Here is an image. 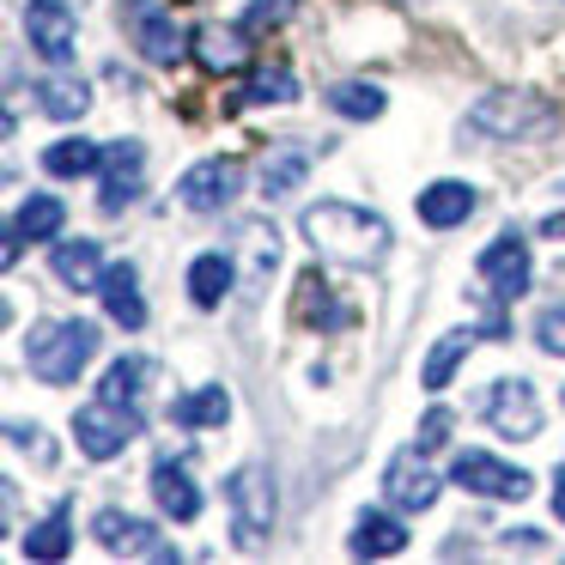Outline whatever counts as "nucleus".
<instances>
[{
	"instance_id": "f257e3e1",
	"label": "nucleus",
	"mask_w": 565,
	"mask_h": 565,
	"mask_svg": "<svg viewBox=\"0 0 565 565\" xmlns=\"http://www.w3.org/2000/svg\"><path fill=\"white\" fill-rule=\"evenodd\" d=\"M305 237L317 256L341 262V268H377L390 256V220H377L371 207H353V201L305 207Z\"/></svg>"
},
{
	"instance_id": "f03ea898",
	"label": "nucleus",
	"mask_w": 565,
	"mask_h": 565,
	"mask_svg": "<svg viewBox=\"0 0 565 565\" xmlns=\"http://www.w3.org/2000/svg\"><path fill=\"white\" fill-rule=\"evenodd\" d=\"M92 353H98V322L86 317H62V322H38L25 341V359H31V377L43 383H79V371L92 365Z\"/></svg>"
},
{
	"instance_id": "7ed1b4c3",
	"label": "nucleus",
	"mask_w": 565,
	"mask_h": 565,
	"mask_svg": "<svg viewBox=\"0 0 565 565\" xmlns=\"http://www.w3.org/2000/svg\"><path fill=\"white\" fill-rule=\"evenodd\" d=\"M468 128L487 140H535L553 128V104L535 98V92H492L468 110Z\"/></svg>"
},
{
	"instance_id": "20e7f679",
	"label": "nucleus",
	"mask_w": 565,
	"mask_h": 565,
	"mask_svg": "<svg viewBox=\"0 0 565 565\" xmlns=\"http://www.w3.org/2000/svg\"><path fill=\"white\" fill-rule=\"evenodd\" d=\"M225 499H232V529L244 547H262L274 529V511H280V499H274V475L262 462H244L232 480H225Z\"/></svg>"
},
{
	"instance_id": "39448f33",
	"label": "nucleus",
	"mask_w": 565,
	"mask_h": 565,
	"mask_svg": "<svg viewBox=\"0 0 565 565\" xmlns=\"http://www.w3.org/2000/svg\"><path fill=\"white\" fill-rule=\"evenodd\" d=\"M74 438L79 450L92 456V462H110V456H122L128 444L140 438V407H116V402H86L74 414Z\"/></svg>"
},
{
	"instance_id": "423d86ee",
	"label": "nucleus",
	"mask_w": 565,
	"mask_h": 565,
	"mask_svg": "<svg viewBox=\"0 0 565 565\" xmlns=\"http://www.w3.org/2000/svg\"><path fill=\"white\" fill-rule=\"evenodd\" d=\"M480 419H487L499 438H535L541 431V402H535V383L523 377H499L480 390Z\"/></svg>"
},
{
	"instance_id": "0eeeda50",
	"label": "nucleus",
	"mask_w": 565,
	"mask_h": 565,
	"mask_svg": "<svg viewBox=\"0 0 565 565\" xmlns=\"http://www.w3.org/2000/svg\"><path fill=\"white\" fill-rule=\"evenodd\" d=\"M450 480L462 492H480V499H529V487H535L523 468L499 462V456H487V450H462L450 462Z\"/></svg>"
},
{
	"instance_id": "6e6552de",
	"label": "nucleus",
	"mask_w": 565,
	"mask_h": 565,
	"mask_svg": "<svg viewBox=\"0 0 565 565\" xmlns=\"http://www.w3.org/2000/svg\"><path fill=\"white\" fill-rule=\"evenodd\" d=\"M475 268H480V280H487V298H499V305H511V298L529 292V244L516 232L492 237Z\"/></svg>"
},
{
	"instance_id": "1a4fd4ad",
	"label": "nucleus",
	"mask_w": 565,
	"mask_h": 565,
	"mask_svg": "<svg viewBox=\"0 0 565 565\" xmlns=\"http://www.w3.org/2000/svg\"><path fill=\"white\" fill-rule=\"evenodd\" d=\"M122 25H128V38H135V50L147 55V62L171 67L177 55H183V38H177V19L164 13V0H128Z\"/></svg>"
},
{
	"instance_id": "9d476101",
	"label": "nucleus",
	"mask_w": 565,
	"mask_h": 565,
	"mask_svg": "<svg viewBox=\"0 0 565 565\" xmlns=\"http://www.w3.org/2000/svg\"><path fill=\"white\" fill-rule=\"evenodd\" d=\"M92 535H98L104 553H135V559H177L171 541H159V529H152L147 516H128V511H98Z\"/></svg>"
},
{
	"instance_id": "9b49d317",
	"label": "nucleus",
	"mask_w": 565,
	"mask_h": 565,
	"mask_svg": "<svg viewBox=\"0 0 565 565\" xmlns=\"http://www.w3.org/2000/svg\"><path fill=\"white\" fill-rule=\"evenodd\" d=\"M25 38L43 62H67L79 43V25L67 13V0H25Z\"/></svg>"
},
{
	"instance_id": "f8f14e48",
	"label": "nucleus",
	"mask_w": 565,
	"mask_h": 565,
	"mask_svg": "<svg viewBox=\"0 0 565 565\" xmlns=\"http://www.w3.org/2000/svg\"><path fill=\"white\" fill-rule=\"evenodd\" d=\"M237 183H244V164L237 159H201L195 171H183L177 201H183L189 213H213V207H225V201L237 195Z\"/></svg>"
},
{
	"instance_id": "ddd939ff",
	"label": "nucleus",
	"mask_w": 565,
	"mask_h": 565,
	"mask_svg": "<svg viewBox=\"0 0 565 565\" xmlns=\"http://www.w3.org/2000/svg\"><path fill=\"white\" fill-rule=\"evenodd\" d=\"M67 225V207L55 195H31L25 207L7 220V268H13L19 256H25V244H55Z\"/></svg>"
},
{
	"instance_id": "4468645a",
	"label": "nucleus",
	"mask_w": 565,
	"mask_h": 565,
	"mask_svg": "<svg viewBox=\"0 0 565 565\" xmlns=\"http://www.w3.org/2000/svg\"><path fill=\"white\" fill-rule=\"evenodd\" d=\"M383 492H390L395 511H431L438 504V475L419 462V450H395L383 468Z\"/></svg>"
},
{
	"instance_id": "2eb2a0df",
	"label": "nucleus",
	"mask_w": 565,
	"mask_h": 565,
	"mask_svg": "<svg viewBox=\"0 0 565 565\" xmlns=\"http://www.w3.org/2000/svg\"><path fill=\"white\" fill-rule=\"evenodd\" d=\"M140 171H147V147H140V140H116V147H104V195H98V207L122 213L128 201H135V189H140Z\"/></svg>"
},
{
	"instance_id": "dca6fc26",
	"label": "nucleus",
	"mask_w": 565,
	"mask_h": 565,
	"mask_svg": "<svg viewBox=\"0 0 565 565\" xmlns=\"http://www.w3.org/2000/svg\"><path fill=\"white\" fill-rule=\"evenodd\" d=\"M419 220L431 225V232H450V225H462V220H475V207H480V195L468 183H456V177H444V183H426L419 189Z\"/></svg>"
},
{
	"instance_id": "f3484780",
	"label": "nucleus",
	"mask_w": 565,
	"mask_h": 565,
	"mask_svg": "<svg viewBox=\"0 0 565 565\" xmlns=\"http://www.w3.org/2000/svg\"><path fill=\"white\" fill-rule=\"evenodd\" d=\"M98 298H104V310H110V322H122V329H147V298H140L135 262H110L104 280H98Z\"/></svg>"
},
{
	"instance_id": "a211bd4d",
	"label": "nucleus",
	"mask_w": 565,
	"mask_h": 565,
	"mask_svg": "<svg viewBox=\"0 0 565 565\" xmlns=\"http://www.w3.org/2000/svg\"><path fill=\"white\" fill-rule=\"evenodd\" d=\"M152 499H159V511L177 516V523H195V516H201V487L189 480L183 462H171V456L152 468Z\"/></svg>"
},
{
	"instance_id": "6ab92c4d",
	"label": "nucleus",
	"mask_w": 565,
	"mask_h": 565,
	"mask_svg": "<svg viewBox=\"0 0 565 565\" xmlns=\"http://www.w3.org/2000/svg\"><path fill=\"white\" fill-rule=\"evenodd\" d=\"M189 43H195L201 67H213V74H237V67H249V31H232V25H201Z\"/></svg>"
},
{
	"instance_id": "aec40b11",
	"label": "nucleus",
	"mask_w": 565,
	"mask_h": 565,
	"mask_svg": "<svg viewBox=\"0 0 565 565\" xmlns=\"http://www.w3.org/2000/svg\"><path fill=\"white\" fill-rule=\"evenodd\" d=\"M232 280H237V262L225 256V249H207V256L189 262V298H195L201 310H220L225 292H232Z\"/></svg>"
},
{
	"instance_id": "412c9836",
	"label": "nucleus",
	"mask_w": 565,
	"mask_h": 565,
	"mask_svg": "<svg viewBox=\"0 0 565 565\" xmlns=\"http://www.w3.org/2000/svg\"><path fill=\"white\" fill-rule=\"evenodd\" d=\"M55 280L74 286V292H92V286L104 280V244H92V237L55 244Z\"/></svg>"
},
{
	"instance_id": "4be33fe9",
	"label": "nucleus",
	"mask_w": 565,
	"mask_h": 565,
	"mask_svg": "<svg viewBox=\"0 0 565 565\" xmlns=\"http://www.w3.org/2000/svg\"><path fill=\"white\" fill-rule=\"evenodd\" d=\"M402 547H407V529L395 523L390 511H365L353 523V553L359 559H395Z\"/></svg>"
},
{
	"instance_id": "5701e85b",
	"label": "nucleus",
	"mask_w": 565,
	"mask_h": 565,
	"mask_svg": "<svg viewBox=\"0 0 565 565\" xmlns=\"http://www.w3.org/2000/svg\"><path fill=\"white\" fill-rule=\"evenodd\" d=\"M310 171V147L305 140H280V147L262 159V195H292Z\"/></svg>"
},
{
	"instance_id": "b1692460",
	"label": "nucleus",
	"mask_w": 565,
	"mask_h": 565,
	"mask_svg": "<svg viewBox=\"0 0 565 565\" xmlns=\"http://www.w3.org/2000/svg\"><path fill=\"white\" fill-rule=\"evenodd\" d=\"M298 317H305L310 329H347V322H353V310L334 305L329 286H322V274L310 268V274H298Z\"/></svg>"
},
{
	"instance_id": "393cba45",
	"label": "nucleus",
	"mask_w": 565,
	"mask_h": 565,
	"mask_svg": "<svg viewBox=\"0 0 565 565\" xmlns=\"http://www.w3.org/2000/svg\"><path fill=\"white\" fill-rule=\"evenodd\" d=\"M225 414H232V395H225V390H213V383H207V390H189V395H177V402H171V419H177L183 431L225 426Z\"/></svg>"
},
{
	"instance_id": "a878e982",
	"label": "nucleus",
	"mask_w": 565,
	"mask_h": 565,
	"mask_svg": "<svg viewBox=\"0 0 565 565\" xmlns=\"http://www.w3.org/2000/svg\"><path fill=\"white\" fill-rule=\"evenodd\" d=\"M67 547H74V511L55 504V511L25 535V559H67Z\"/></svg>"
},
{
	"instance_id": "bb28decb",
	"label": "nucleus",
	"mask_w": 565,
	"mask_h": 565,
	"mask_svg": "<svg viewBox=\"0 0 565 565\" xmlns=\"http://www.w3.org/2000/svg\"><path fill=\"white\" fill-rule=\"evenodd\" d=\"M43 171L50 177H92V171H104V147L98 140H55L50 152H43Z\"/></svg>"
},
{
	"instance_id": "cd10ccee",
	"label": "nucleus",
	"mask_w": 565,
	"mask_h": 565,
	"mask_svg": "<svg viewBox=\"0 0 565 565\" xmlns=\"http://www.w3.org/2000/svg\"><path fill=\"white\" fill-rule=\"evenodd\" d=\"M38 104H43V116H55V122H74V116H86L92 92H86V79L55 74V79H43V86H38Z\"/></svg>"
},
{
	"instance_id": "c85d7f7f",
	"label": "nucleus",
	"mask_w": 565,
	"mask_h": 565,
	"mask_svg": "<svg viewBox=\"0 0 565 565\" xmlns=\"http://www.w3.org/2000/svg\"><path fill=\"white\" fill-rule=\"evenodd\" d=\"M468 347H475V334H468V329L438 334V347H431V359H426V371H419V383H426V390H444V383L456 377V365L468 359Z\"/></svg>"
},
{
	"instance_id": "c756f323",
	"label": "nucleus",
	"mask_w": 565,
	"mask_h": 565,
	"mask_svg": "<svg viewBox=\"0 0 565 565\" xmlns=\"http://www.w3.org/2000/svg\"><path fill=\"white\" fill-rule=\"evenodd\" d=\"M292 98H298L292 67H256V74L237 86V104H292Z\"/></svg>"
},
{
	"instance_id": "7c9ffc66",
	"label": "nucleus",
	"mask_w": 565,
	"mask_h": 565,
	"mask_svg": "<svg viewBox=\"0 0 565 565\" xmlns=\"http://www.w3.org/2000/svg\"><path fill=\"white\" fill-rule=\"evenodd\" d=\"M152 377V365H147V359H116V365L110 371H104V402H116V407H135L140 402V383H147Z\"/></svg>"
},
{
	"instance_id": "2f4dec72",
	"label": "nucleus",
	"mask_w": 565,
	"mask_h": 565,
	"mask_svg": "<svg viewBox=\"0 0 565 565\" xmlns=\"http://www.w3.org/2000/svg\"><path fill=\"white\" fill-rule=\"evenodd\" d=\"M237 237H244V256H249V286H262V280H268V268L280 262V232L262 225V220H249Z\"/></svg>"
},
{
	"instance_id": "473e14b6",
	"label": "nucleus",
	"mask_w": 565,
	"mask_h": 565,
	"mask_svg": "<svg viewBox=\"0 0 565 565\" xmlns=\"http://www.w3.org/2000/svg\"><path fill=\"white\" fill-rule=\"evenodd\" d=\"M329 110L334 116H353V122H377V116H383V92L365 86V79H347V86L329 92Z\"/></svg>"
},
{
	"instance_id": "72a5a7b5",
	"label": "nucleus",
	"mask_w": 565,
	"mask_h": 565,
	"mask_svg": "<svg viewBox=\"0 0 565 565\" xmlns=\"http://www.w3.org/2000/svg\"><path fill=\"white\" fill-rule=\"evenodd\" d=\"M298 0H249V13H244V31H268V25H286L292 19Z\"/></svg>"
},
{
	"instance_id": "f704fd0d",
	"label": "nucleus",
	"mask_w": 565,
	"mask_h": 565,
	"mask_svg": "<svg viewBox=\"0 0 565 565\" xmlns=\"http://www.w3.org/2000/svg\"><path fill=\"white\" fill-rule=\"evenodd\" d=\"M535 341H541V353L565 359V310H541V322H535Z\"/></svg>"
},
{
	"instance_id": "c9c22d12",
	"label": "nucleus",
	"mask_w": 565,
	"mask_h": 565,
	"mask_svg": "<svg viewBox=\"0 0 565 565\" xmlns=\"http://www.w3.org/2000/svg\"><path fill=\"white\" fill-rule=\"evenodd\" d=\"M450 426H456L450 407H426V419H419V450H438V444L450 438Z\"/></svg>"
},
{
	"instance_id": "e433bc0d",
	"label": "nucleus",
	"mask_w": 565,
	"mask_h": 565,
	"mask_svg": "<svg viewBox=\"0 0 565 565\" xmlns=\"http://www.w3.org/2000/svg\"><path fill=\"white\" fill-rule=\"evenodd\" d=\"M504 541H511V547H541V529H511Z\"/></svg>"
},
{
	"instance_id": "4c0bfd02",
	"label": "nucleus",
	"mask_w": 565,
	"mask_h": 565,
	"mask_svg": "<svg viewBox=\"0 0 565 565\" xmlns=\"http://www.w3.org/2000/svg\"><path fill=\"white\" fill-rule=\"evenodd\" d=\"M541 237H559L565 244V213H547V220H541Z\"/></svg>"
},
{
	"instance_id": "58836bf2",
	"label": "nucleus",
	"mask_w": 565,
	"mask_h": 565,
	"mask_svg": "<svg viewBox=\"0 0 565 565\" xmlns=\"http://www.w3.org/2000/svg\"><path fill=\"white\" fill-rule=\"evenodd\" d=\"M553 511L565 516V468H559V492H553Z\"/></svg>"
}]
</instances>
